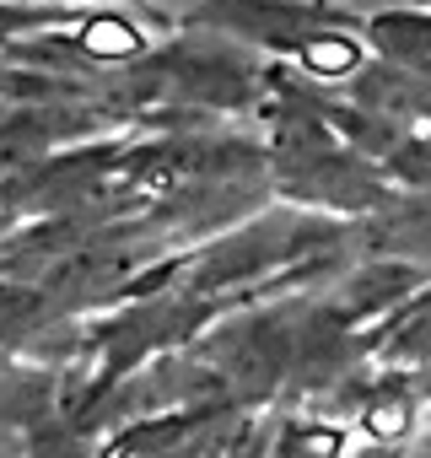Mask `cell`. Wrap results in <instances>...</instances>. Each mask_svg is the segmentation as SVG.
Here are the masks:
<instances>
[{
    "label": "cell",
    "mask_w": 431,
    "mask_h": 458,
    "mask_svg": "<svg viewBox=\"0 0 431 458\" xmlns=\"http://www.w3.org/2000/svg\"><path fill=\"white\" fill-rule=\"evenodd\" d=\"M81 44L92 49V55H130L135 44H140V33L130 28V22H119V17H97V22H87V33H81Z\"/></svg>",
    "instance_id": "1"
},
{
    "label": "cell",
    "mask_w": 431,
    "mask_h": 458,
    "mask_svg": "<svg viewBox=\"0 0 431 458\" xmlns=\"http://www.w3.org/2000/svg\"><path fill=\"white\" fill-rule=\"evenodd\" d=\"M308 65H313V71H351V65H356V49L340 44V38H329V44H308Z\"/></svg>",
    "instance_id": "2"
},
{
    "label": "cell",
    "mask_w": 431,
    "mask_h": 458,
    "mask_svg": "<svg viewBox=\"0 0 431 458\" xmlns=\"http://www.w3.org/2000/svg\"><path fill=\"white\" fill-rule=\"evenodd\" d=\"M399 426H404V404H377V410H372V431H388V437H393Z\"/></svg>",
    "instance_id": "3"
}]
</instances>
